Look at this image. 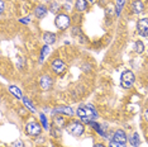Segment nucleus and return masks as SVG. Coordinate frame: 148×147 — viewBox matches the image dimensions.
I'll use <instances>...</instances> for the list:
<instances>
[{"label":"nucleus","instance_id":"6","mask_svg":"<svg viewBox=\"0 0 148 147\" xmlns=\"http://www.w3.org/2000/svg\"><path fill=\"white\" fill-rule=\"evenodd\" d=\"M137 29L140 36L148 37V19L147 18L140 19V21L137 23Z\"/></svg>","mask_w":148,"mask_h":147},{"label":"nucleus","instance_id":"29","mask_svg":"<svg viewBox=\"0 0 148 147\" xmlns=\"http://www.w3.org/2000/svg\"><path fill=\"white\" fill-rule=\"evenodd\" d=\"M144 118H146V121L148 122V109L146 110V112H144Z\"/></svg>","mask_w":148,"mask_h":147},{"label":"nucleus","instance_id":"25","mask_svg":"<svg viewBox=\"0 0 148 147\" xmlns=\"http://www.w3.org/2000/svg\"><path fill=\"white\" fill-rule=\"evenodd\" d=\"M13 147H24V145H23L22 141H15L14 145H13Z\"/></svg>","mask_w":148,"mask_h":147},{"label":"nucleus","instance_id":"15","mask_svg":"<svg viewBox=\"0 0 148 147\" xmlns=\"http://www.w3.org/2000/svg\"><path fill=\"white\" fill-rule=\"evenodd\" d=\"M129 141H130V145H133V146H136V147L140 145V139H139V136H138V133H133V135L130 136Z\"/></svg>","mask_w":148,"mask_h":147},{"label":"nucleus","instance_id":"14","mask_svg":"<svg viewBox=\"0 0 148 147\" xmlns=\"http://www.w3.org/2000/svg\"><path fill=\"white\" fill-rule=\"evenodd\" d=\"M9 91H10L12 94L15 96V98H18V99L22 98V91H21V89L16 88V86H13V85L9 86Z\"/></svg>","mask_w":148,"mask_h":147},{"label":"nucleus","instance_id":"11","mask_svg":"<svg viewBox=\"0 0 148 147\" xmlns=\"http://www.w3.org/2000/svg\"><path fill=\"white\" fill-rule=\"evenodd\" d=\"M43 39H45V42L47 45H52L56 41V36H55V33H45Z\"/></svg>","mask_w":148,"mask_h":147},{"label":"nucleus","instance_id":"26","mask_svg":"<svg viewBox=\"0 0 148 147\" xmlns=\"http://www.w3.org/2000/svg\"><path fill=\"white\" fill-rule=\"evenodd\" d=\"M21 23H23V24H28L29 22H31V18H22L21 21H19Z\"/></svg>","mask_w":148,"mask_h":147},{"label":"nucleus","instance_id":"24","mask_svg":"<svg viewBox=\"0 0 148 147\" xmlns=\"http://www.w3.org/2000/svg\"><path fill=\"white\" fill-rule=\"evenodd\" d=\"M110 147H127L124 143H120V142H116V141H113L110 142Z\"/></svg>","mask_w":148,"mask_h":147},{"label":"nucleus","instance_id":"2","mask_svg":"<svg viewBox=\"0 0 148 147\" xmlns=\"http://www.w3.org/2000/svg\"><path fill=\"white\" fill-rule=\"evenodd\" d=\"M66 131L72 136H81L84 133V126L80 122H71L66 126Z\"/></svg>","mask_w":148,"mask_h":147},{"label":"nucleus","instance_id":"19","mask_svg":"<svg viewBox=\"0 0 148 147\" xmlns=\"http://www.w3.org/2000/svg\"><path fill=\"white\" fill-rule=\"evenodd\" d=\"M23 103H24V104H25V106H27V108H28V109H31V112H36L34 106L32 105V103L29 102V100L27 99V98H23Z\"/></svg>","mask_w":148,"mask_h":147},{"label":"nucleus","instance_id":"23","mask_svg":"<svg viewBox=\"0 0 148 147\" xmlns=\"http://www.w3.org/2000/svg\"><path fill=\"white\" fill-rule=\"evenodd\" d=\"M63 118L62 117H55V124L57 126V127H62L63 124Z\"/></svg>","mask_w":148,"mask_h":147},{"label":"nucleus","instance_id":"28","mask_svg":"<svg viewBox=\"0 0 148 147\" xmlns=\"http://www.w3.org/2000/svg\"><path fill=\"white\" fill-rule=\"evenodd\" d=\"M4 1H3V0H1V1H0V13H4Z\"/></svg>","mask_w":148,"mask_h":147},{"label":"nucleus","instance_id":"4","mask_svg":"<svg viewBox=\"0 0 148 147\" xmlns=\"http://www.w3.org/2000/svg\"><path fill=\"white\" fill-rule=\"evenodd\" d=\"M56 25H57V28L58 29H66L67 27L70 25V18L67 15L65 14H60V15H57L56 16Z\"/></svg>","mask_w":148,"mask_h":147},{"label":"nucleus","instance_id":"22","mask_svg":"<svg viewBox=\"0 0 148 147\" xmlns=\"http://www.w3.org/2000/svg\"><path fill=\"white\" fill-rule=\"evenodd\" d=\"M39 118H41L42 124H43V127H45V129H48V122H47L45 114H39Z\"/></svg>","mask_w":148,"mask_h":147},{"label":"nucleus","instance_id":"13","mask_svg":"<svg viewBox=\"0 0 148 147\" xmlns=\"http://www.w3.org/2000/svg\"><path fill=\"white\" fill-rule=\"evenodd\" d=\"M53 113H63L66 115H72L73 112L71 108H67V106H61V108H56L53 110Z\"/></svg>","mask_w":148,"mask_h":147},{"label":"nucleus","instance_id":"27","mask_svg":"<svg viewBox=\"0 0 148 147\" xmlns=\"http://www.w3.org/2000/svg\"><path fill=\"white\" fill-rule=\"evenodd\" d=\"M57 9H58V4H57V3H53V5H52V8H51V10H52L53 13H55V12L57 10Z\"/></svg>","mask_w":148,"mask_h":147},{"label":"nucleus","instance_id":"7","mask_svg":"<svg viewBox=\"0 0 148 147\" xmlns=\"http://www.w3.org/2000/svg\"><path fill=\"white\" fill-rule=\"evenodd\" d=\"M52 69H53V71L57 72V74H62L63 71H65L66 66L60 58H56V60L52 61Z\"/></svg>","mask_w":148,"mask_h":147},{"label":"nucleus","instance_id":"3","mask_svg":"<svg viewBox=\"0 0 148 147\" xmlns=\"http://www.w3.org/2000/svg\"><path fill=\"white\" fill-rule=\"evenodd\" d=\"M134 74L132 71H124L122 74V78H120V81H122V86L125 89H130L134 84Z\"/></svg>","mask_w":148,"mask_h":147},{"label":"nucleus","instance_id":"21","mask_svg":"<svg viewBox=\"0 0 148 147\" xmlns=\"http://www.w3.org/2000/svg\"><path fill=\"white\" fill-rule=\"evenodd\" d=\"M48 51H49V47H48V46H45V47L42 48V55H41V60H39L41 62L43 61V58L46 57V55L48 53Z\"/></svg>","mask_w":148,"mask_h":147},{"label":"nucleus","instance_id":"1","mask_svg":"<svg viewBox=\"0 0 148 147\" xmlns=\"http://www.w3.org/2000/svg\"><path fill=\"white\" fill-rule=\"evenodd\" d=\"M76 114H77L79 118L82 119V122H85V123H90L92 119L97 118L95 109H94V106H91V105L80 106V108L76 110Z\"/></svg>","mask_w":148,"mask_h":147},{"label":"nucleus","instance_id":"9","mask_svg":"<svg viewBox=\"0 0 148 147\" xmlns=\"http://www.w3.org/2000/svg\"><path fill=\"white\" fill-rule=\"evenodd\" d=\"M114 141L120 142V143H125L127 142V136H125V133H124V131H122V129L116 131L115 135H114Z\"/></svg>","mask_w":148,"mask_h":147},{"label":"nucleus","instance_id":"8","mask_svg":"<svg viewBox=\"0 0 148 147\" xmlns=\"http://www.w3.org/2000/svg\"><path fill=\"white\" fill-rule=\"evenodd\" d=\"M39 84H41V88L43 90H48L52 86V79L49 76H42L39 80Z\"/></svg>","mask_w":148,"mask_h":147},{"label":"nucleus","instance_id":"10","mask_svg":"<svg viewBox=\"0 0 148 147\" xmlns=\"http://www.w3.org/2000/svg\"><path fill=\"white\" fill-rule=\"evenodd\" d=\"M132 9H133V12L136 13V14H139V13H142V12H143V9H144L143 3H142V1H139V0L134 1L133 4H132Z\"/></svg>","mask_w":148,"mask_h":147},{"label":"nucleus","instance_id":"17","mask_svg":"<svg viewBox=\"0 0 148 147\" xmlns=\"http://www.w3.org/2000/svg\"><path fill=\"white\" fill-rule=\"evenodd\" d=\"M90 126H91V127H94V128H95L96 129V131L97 132H99L100 133V135H101V136H104V137H105V133H104V131H103V128H101V127H100L99 124H97V123H95V122H90Z\"/></svg>","mask_w":148,"mask_h":147},{"label":"nucleus","instance_id":"5","mask_svg":"<svg viewBox=\"0 0 148 147\" xmlns=\"http://www.w3.org/2000/svg\"><path fill=\"white\" fill-rule=\"evenodd\" d=\"M25 132L28 133V135H31V136H38L39 133H41V126H39L38 123H36V122H31V123L27 124Z\"/></svg>","mask_w":148,"mask_h":147},{"label":"nucleus","instance_id":"30","mask_svg":"<svg viewBox=\"0 0 148 147\" xmlns=\"http://www.w3.org/2000/svg\"><path fill=\"white\" fill-rule=\"evenodd\" d=\"M95 147H104V146L101 145V143H96V145H95Z\"/></svg>","mask_w":148,"mask_h":147},{"label":"nucleus","instance_id":"16","mask_svg":"<svg viewBox=\"0 0 148 147\" xmlns=\"http://www.w3.org/2000/svg\"><path fill=\"white\" fill-rule=\"evenodd\" d=\"M86 6H87L86 0H76V9L77 10H80V12L85 10Z\"/></svg>","mask_w":148,"mask_h":147},{"label":"nucleus","instance_id":"20","mask_svg":"<svg viewBox=\"0 0 148 147\" xmlns=\"http://www.w3.org/2000/svg\"><path fill=\"white\" fill-rule=\"evenodd\" d=\"M124 5V0H116V15L120 14V10H122Z\"/></svg>","mask_w":148,"mask_h":147},{"label":"nucleus","instance_id":"18","mask_svg":"<svg viewBox=\"0 0 148 147\" xmlns=\"http://www.w3.org/2000/svg\"><path fill=\"white\" fill-rule=\"evenodd\" d=\"M143 51H144V45H143V42H140V41L136 42V52H137V53H142Z\"/></svg>","mask_w":148,"mask_h":147},{"label":"nucleus","instance_id":"31","mask_svg":"<svg viewBox=\"0 0 148 147\" xmlns=\"http://www.w3.org/2000/svg\"><path fill=\"white\" fill-rule=\"evenodd\" d=\"M90 1H94V0H90Z\"/></svg>","mask_w":148,"mask_h":147},{"label":"nucleus","instance_id":"12","mask_svg":"<svg viewBox=\"0 0 148 147\" xmlns=\"http://www.w3.org/2000/svg\"><path fill=\"white\" fill-rule=\"evenodd\" d=\"M46 13H47V9H46V6H43V5L37 6L36 10H34V14H36L37 18H42V16H45Z\"/></svg>","mask_w":148,"mask_h":147}]
</instances>
